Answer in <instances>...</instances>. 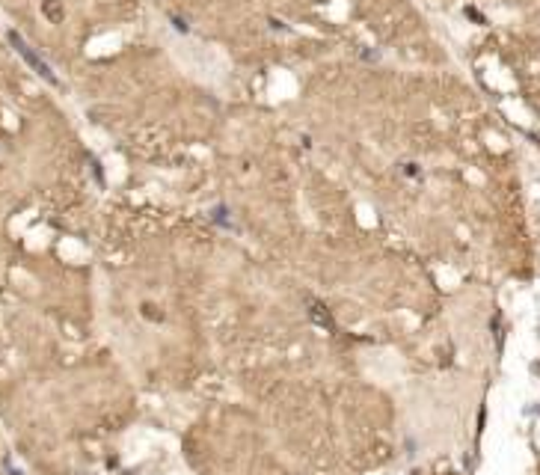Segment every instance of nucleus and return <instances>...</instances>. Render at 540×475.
<instances>
[{"label": "nucleus", "mask_w": 540, "mask_h": 475, "mask_svg": "<svg viewBox=\"0 0 540 475\" xmlns=\"http://www.w3.org/2000/svg\"><path fill=\"white\" fill-rule=\"evenodd\" d=\"M6 36H9V42L15 45V51H18V54H21V57H24V60H27V62H30V65L36 68V71H39V75H42V78H45L48 83H57V78H54V71L48 68V62H45V60H39V57H36V54L30 51V45H27V42L21 39V36H18L15 30H9Z\"/></svg>", "instance_id": "obj_1"}, {"label": "nucleus", "mask_w": 540, "mask_h": 475, "mask_svg": "<svg viewBox=\"0 0 540 475\" xmlns=\"http://www.w3.org/2000/svg\"><path fill=\"white\" fill-rule=\"evenodd\" d=\"M45 15H48L51 21H60V18H62V9H60L57 3H45Z\"/></svg>", "instance_id": "obj_2"}, {"label": "nucleus", "mask_w": 540, "mask_h": 475, "mask_svg": "<svg viewBox=\"0 0 540 475\" xmlns=\"http://www.w3.org/2000/svg\"><path fill=\"white\" fill-rule=\"evenodd\" d=\"M9 475H21V472H18V469H9Z\"/></svg>", "instance_id": "obj_3"}]
</instances>
